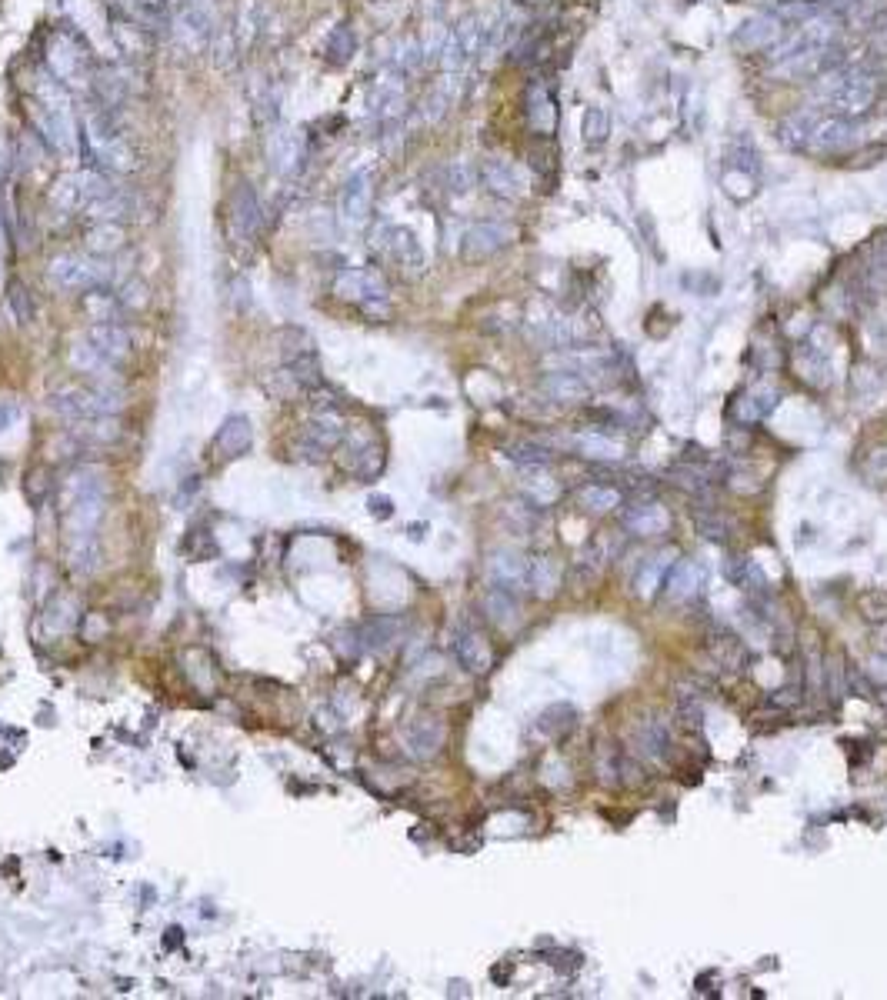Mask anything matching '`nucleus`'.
Listing matches in <instances>:
<instances>
[{"label": "nucleus", "mask_w": 887, "mask_h": 1000, "mask_svg": "<svg viewBox=\"0 0 887 1000\" xmlns=\"http://www.w3.org/2000/svg\"><path fill=\"white\" fill-rule=\"evenodd\" d=\"M84 240H87V250H91L94 257L104 260V257H111V254H117V250L124 247L127 234H124V227L117 224V220H97V224L87 230Z\"/></svg>", "instance_id": "nucleus-27"}, {"label": "nucleus", "mask_w": 887, "mask_h": 1000, "mask_svg": "<svg viewBox=\"0 0 887 1000\" xmlns=\"http://www.w3.org/2000/svg\"><path fill=\"white\" fill-rule=\"evenodd\" d=\"M381 247L401 267H411V270L424 267V247H421V240H417V234L411 227H387L381 234Z\"/></svg>", "instance_id": "nucleus-17"}, {"label": "nucleus", "mask_w": 887, "mask_h": 1000, "mask_svg": "<svg viewBox=\"0 0 887 1000\" xmlns=\"http://www.w3.org/2000/svg\"><path fill=\"white\" fill-rule=\"evenodd\" d=\"M711 650H714V657L721 660V664H727V667H741V664H744V647H741V640L731 637V634L714 637V640H711Z\"/></svg>", "instance_id": "nucleus-47"}, {"label": "nucleus", "mask_w": 887, "mask_h": 1000, "mask_svg": "<svg viewBox=\"0 0 887 1000\" xmlns=\"http://www.w3.org/2000/svg\"><path fill=\"white\" fill-rule=\"evenodd\" d=\"M854 140V120L851 117H824L811 127V137H807L804 150H814V154H834V150H844Z\"/></svg>", "instance_id": "nucleus-14"}, {"label": "nucleus", "mask_w": 887, "mask_h": 1000, "mask_svg": "<svg viewBox=\"0 0 887 1000\" xmlns=\"http://www.w3.org/2000/svg\"><path fill=\"white\" fill-rule=\"evenodd\" d=\"M814 124H817L814 110H797V114L784 117L781 124H777V140H781L784 147L804 150V147H807V137H811V127H814Z\"/></svg>", "instance_id": "nucleus-28"}, {"label": "nucleus", "mask_w": 887, "mask_h": 1000, "mask_svg": "<svg viewBox=\"0 0 887 1000\" xmlns=\"http://www.w3.org/2000/svg\"><path fill=\"white\" fill-rule=\"evenodd\" d=\"M267 157H271V170L281 177H291L304 164V137L297 130H274L267 140Z\"/></svg>", "instance_id": "nucleus-13"}, {"label": "nucleus", "mask_w": 887, "mask_h": 1000, "mask_svg": "<svg viewBox=\"0 0 887 1000\" xmlns=\"http://www.w3.org/2000/svg\"><path fill=\"white\" fill-rule=\"evenodd\" d=\"M784 34H787L784 20L777 17L774 10H764V14L744 20V24L737 27L734 44L741 47V50H747V54H761V50H771Z\"/></svg>", "instance_id": "nucleus-8"}, {"label": "nucleus", "mask_w": 887, "mask_h": 1000, "mask_svg": "<svg viewBox=\"0 0 887 1000\" xmlns=\"http://www.w3.org/2000/svg\"><path fill=\"white\" fill-rule=\"evenodd\" d=\"M487 580H491V587L521 594L527 590V560L517 550H494L487 560Z\"/></svg>", "instance_id": "nucleus-12"}, {"label": "nucleus", "mask_w": 887, "mask_h": 1000, "mask_svg": "<svg viewBox=\"0 0 887 1000\" xmlns=\"http://www.w3.org/2000/svg\"><path fill=\"white\" fill-rule=\"evenodd\" d=\"M864 280H867V287L877 290V294H884V290H887V240L874 247L871 260H867Z\"/></svg>", "instance_id": "nucleus-45"}, {"label": "nucleus", "mask_w": 887, "mask_h": 1000, "mask_svg": "<svg viewBox=\"0 0 887 1000\" xmlns=\"http://www.w3.org/2000/svg\"><path fill=\"white\" fill-rule=\"evenodd\" d=\"M574 447L581 450L584 457H594V460H617L624 454V444L614 437H604L597 430H587V434H577L574 437Z\"/></svg>", "instance_id": "nucleus-33"}, {"label": "nucleus", "mask_w": 887, "mask_h": 1000, "mask_svg": "<svg viewBox=\"0 0 887 1000\" xmlns=\"http://www.w3.org/2000/svg\"><path fill=\"white\" fill-rule=\"evenodd\" d=\"M527 120H531V127H534L537 137H551L554 134L557 107H554V94L544 84H531V87H527Z\"/></svg>", "instance_id": "nucleus-21"}, {"label": "nucleus", "mask_w": 887, "mask_h": 1000, "mask_svg": "<svg viewBox=\"0 0 887 1000\" xmlns=\"http://www.w3.org/2000/svg\"><path fill=\"white\" fill-rule=\"evenodd\" d=\"M251 440H254V430H251V420L247 417H227L224 420V427L217 430V450H221L224 457H237V454H244L247 447H251Z\"/></svg>", "instance_id": "nucleus-26"}, {"label": "nucleus", "mask_w": 887, "mask_h": 1000, "mask_svg": "<svg viewBox=\"0 0 887 1000\" xmlns=\"http://www.w3.org/2000/svg\"><path fill=\"white\" fill-rule=\"evenodd\" d=\"M514 227L497 224V220H481V224L467 227L461 237V257L464 260H487L501 254L504 247H511Z\"/></svg>", "instance_id": "nucleus-5"}, {"label": "nucleus", "mask_w": 887, "mask_h": 1000, "mask_svg": "<svg viewBox=\"0 0 887 1000\" xmlns=\"http://www.w3.org/2000/svg\"><path fill=\"white\" fill-rule=\"evenodd\" d=\"M121 300H117L114 294H107L104 287H97V290H87L84 294V310H87V317L94 320V324H117V317H121Z\"/></svg>", "instance_id": "nucleus-32"}, {"label": "nucleus", "mask_w": 887, "mask_h": 1000, "mask_svg": "<svg viewBox=\"0 0 887 1000\" xmlns=\"http://www.w3.org/2000/svg\"><path fill=\"white\" fill-rule=\"evenodd\" d=\"M261 220H264V210H261V200H257V190L247 184V180H237L234 190H231V230H234V237L251 240L257 230H261Z\"/></svg>", "instance_id": "nucleus-10"}, {"label": "nucleus", "mask_w": 887, "mask_h": 1000, "mask_svg": "<svg viewBox=\"0 0 887 1000\" xmlns=\"http://www.w3.org/2000/svg\"><path fill=\"white\" fill-rule=\"evenodd\" d=\"M281 354H284V364H297V360L317 357L314 337L301 327H287L281 334Z\"/></svg>", "instance_id": "nucleus-35"}, {"label": "nucleus", "mask_w": 887, "mask_h": 1000, "mask_svg": "<svg viewBox=\"0 0 887 1000\" xmlns=\"http://www.w3.org/2000/svg\"><path fill=\"white\" fill-rule=\"evenodd\" d=\"M621 524L631 530V534L637 537H657V534H664L667 527H671V514L661 507V504H647V500H641V504H634V507H627L624 510V517H621Z\"/></svg>", "instance_id": "nucleus-18"}, {"label": "nucleus", "mask_w": 887, "mask_h": 1000, "mask_svg": "<svg viewBox=\"0 0 887 1000\" xmlns=\"http://www.w3.org/2000/svg\"><path fill=\"white\" fill-rule=\"evenodd\" d=\"M444 184L451 194H467V190L477 184V170L467 164V160H454V164L444 170Z\"/></svg>", "instance_id": "nucleus-46"}, {"label": "nucleus", "mask_w": 887, "mask_h": 1000, "mask_svg": "<svg viewBox=\"0 0 887 1000\" xmlns=\"http://www.w3.org/2000/svg\"><path fill=\"white\" fill-rule=\"evenodd\" d=\"M404 740H407V750H411V757L431 760V757L441 754V747H444V724L437 717L424 714V717L411 720V727H407Z\"/></svg>", "instance_id": "nucleus-16"}, {"label": "nucleus", "mask_w": 887, "mask_h": 1000, "mask_svg": "<svg viewBox=\"0 0 887 1000\" xmlns=\"http://www.w3.org/2000/svg\"><path fill=\"white\" fill-rule=\"evenodd\" d=\"M334 294L364 310H381L387 304L384 277L371 267H347L334 277Z\"/></svg>", "instance_id": "nucleus-2"}, {"label": "nucleus", "mask_w": 887, "mask_h": 1000, "mask_svg": "<svg viewBox=\"0 0 887 1000\" xmlns=\"http://www.w3.org/2000/svg\"><path fill=\"white\" fill-rule=\"evenodd\" d=\"M674 710H677V717L684 720L687 727H701V720H704V704H701V694L691 687H677V694H674Z\"/></svg>", "instance_id": "nucleus-41"}, {"label": "nucleus", "mask_w": 887, "mask_h": 1000, "mask_svg": "<svg viewBox=\"0 0 887 1000\" xmlns=\"http://www.w3.org/2000/svg\"><path fill=\"white\" fill-rule=\"evenodd\" d=\"M7 304H11L14 317L21 320V324H31V320L37 317V307H34L31 290H27V287L21 284V280H11V284H7Z\"/></svg>", "instance_id": "nucleus-43"}, {"label": "nucleus", "mask_w": 887, "mask_h": 1000, "mask_svg": "<svg viewBox=\"0 0 887 1000\" xmlns=\"http://www.w3.org/2000/svg\"><path fill=\"white\" fill-rule=\"evenodd\" d=\"M774 404H777V390H771V387H754V390H747L741 400H737L734 414L741 417L744 424H751V420H761V417L771 414Z\"/></svg>", "instance_id": "nucleus-31"}, {"label": "nucleus", "mask_w": 887, "mask_h": 1000, "mask_svg": "<svg viewBox=\"0 0 887 1000\" xmlns=\"http://www.w3.org/2000/svg\"><path fill=\"white\" fill-rule=\"evenodd\" d=\"M451 647H454L457 664H461L467 674H487V670H491V660H494L491 644H487V637L474 624H457Z\"/></svg>", "instance_id": "nucleus-6"}, {"label": "nucleus", "mask_w": 887, "mask_h": 1000, "mask_svg": "<svg viewBox=\"0 0 887 1000\" xmlns=\"http://www.w3.org/2000/svg\"><path fill=\"white\" fill-rule=\"evenodd\" d=\"M101 160H104L107 170H117V174H124V170H134L137 167L134 147L127 144L124 137H114V140H107V144H101Z\"/></svg>", "instance_id": "nucleus-37"}, {"label": "nucleus", "mask_w": 887, "mask_h": 1000, "mask_svg": "<svg viewBox=\"0 0 887 1000\" xmlns=\"http://www.w3.org/2000/svg\"><path fill=\"white\" fill-rule=\"evenodd\" d=\"M574 707H567V704H557V707H547L541 717H537V730H541L544 737H564L567 730L574 727Z\"/></svg>", "instance_id": "nucleus-40"}, {"label": "nucleus", "mask_w": 887, "mask_h": 1000, "mask_svg": "<svg viewBox=\"0 0 887 1000\" xmlns=\"http://www.w3.org/2000/svg\"><path fill=\"white\" fill-rule=\"evenodd\" d=\"M667 570H671V554H661V557H651L644 564V570L637 574V594L647 597V594H654L657 584L667 577Z\"/></svg>", "instance_id": "nucleus-42"}, {"label": "nucleus", "mask_w": 887, "mask_h": 1000, "mask_svg": "<svg viewBox=\"0 0 887 1000\" xmlns=\"http://www.w3.org/2000/svg\"><path fill=\"white\" fill-rule=\"evenodd\" d=\"M344 437V424L337 414H317V420L304 427L301 440H297V454L301 457H324L327 450L341 444Z\"/></svg>", "instance_id": "nucleus-11"}, {"label": "nucleus", "mask_w": 887, "mask_h": 1000, "mask_svg": "<svg viewBox=\"0 0 887 1000\" xmlns=\"http://www.w3.org/2000/svg\"><path fill=\"white\" fill-rule=\"evenodd\" d=\"M507 457H511L517 467H531V470H541L551 464V450L544 444H534V440H514V444L507 447Z\"/></svg>", "instance_id": "nucleus-36"}, {"label": "nucleus", "mask_w": 887, "mask_h": 1000, "mask_svg": "<svg viewBox=\"0 0 887 1000\" xmlns=\"http://www.w3.org/2000/svg\"><path fill=\"white\" fill-rule=\"evenodd\" d=\"M104 560L101 537H67V564L77 577H91L97 574Z\"/></svg>", "instance_id": "nucleus-23"}, {"label": "nucleus", "mask_w": 887, "mask_h": 1000, "mask_svg": "<svg viewBox=\"0 0 887 1000\" xmlns=\"http://www.w3.org/2000/svg\"><path fill=\"white\" fill-rule=\"evenodd\" d=\"M484 610H487V617H491L501 630H511V627L521 624V600H517V594H511V590L487 587Z\"/></svg>", "instance_id": "nucleus-24"}, {"label": "nucleus", "mask_w": 887, "mask_h": 1000, "mask_svg": "<svg viewBox=\"0 0 887 1000\" xmlns=\"http://www.w3.org/2000/svg\"><path fill=\"white\" fill-rule=\"evenodd\" d=\"M541 390L557 404H577L591 394V380L574 374V370H551L544 380H541Z\"/></svg>", "instance_id": "nucleus-20"}, {"label": "nucleus", "mask_w": 887, "mask_h": 1000, "mask_svg": "<svg viewBox=\"0 0 887 1000\" xmlns=\"http://www.w3.org/2000/svg\"><path fill=\"white\" fill-rule=\"evenodd\" d=\"M87 340H91L97 354L107 357L111 364H117V360H124L127 354H131V334H127L121 324H94Z\"/></svg>", "instance_id": "nucleus-22"}, {"label": "nucleus", "mask_w": 887, "mask_h": 1000, "mask_svg": "<svg viewBox=\"0 0 887 1000\" xmlns=\"http://www.w3.org/2000/svg\"><path fill=\"white\" fill-rule=\"evenodd\" d=\"M581 134H584V144L587 147H601L607 134H611V117H607L604 107H587L584 110V120H581Z\"/></svg>", "instance_id": "nucleus-38"}, {"label": "nucleus", "mask_w": 887, "mask_h": 1000, "mask_svg": "<svg viewBox=\"0 0 887 1000\" xmlns=\"http://www.w3.org/2000/svg\"><path fill=\"white\" fill-rule=\"evenodd\" d=\"M171 34L181 40V47L187 50H204L214 40V20L207 14V4H197V0H181V7L171 14Z\"/></svg>", "instance_id": "nucleus-4"}, {"label": "nucleus", "mask_w": 887, "mask_h": 1000, "mask_svg": "<svg viewBox=\"0 0 887 1000\" xmlns=\"http://www.w3.org/2000/svg\"><path fill=\"white\" fill-rule=\"evenodd\" d=\"M577 504H581L587 514H611L614 507H621V490L607 487V484H591L581 490Z\"/></svg>", "instance_id": "nucleus-34"}, {"label": "nucleus", "mask_w": 887, "mask_h": 1000, "mask_svg": "<svg viewBox=\"0 0 887 1000\" xmlns=\"http://www.w3.org/2000/svg\"><path fill=\"white\" fill-rule=\"evenodd\" d=\"M671 477H674V484L681 490H687L691 497L711 494V480H707V474H701V467H674Z\"/></svg>", "instance_id": "nucleus-44"}, {"label": "nucleus", "mask_w": 887, "mask_h": 1000, "mask_svg": "<svg viewBox=\"0 0 887 1000\" xmlns=\"http://www.w3.org/2000/svg\"><path fill=\"white\" fill-rule=\"evenodd\" d=\"M397 634H401V620H394V617H374L371 624L364 627V647L384 650V647L394 644Z\"/></svg>", "instance_id": "nucleus-39"}, {"label": "nucleus", "mask_w": 887, "mask_h": 1000, "mask_svg": "<svg viewBox=\"0 0 887 1000\" xmlns=\"http://www.w3.org/2000/svg\"><path fill=\"white\" fill-rule=\"evenodd\" d=\"M664 587H667V597L684 604V600H694L701 594L704 587V567L697 560H681V564H671L664 577Z\"/></svg>", "instance_id": "nucleus-19"}, {"label": "nucleus", "mask_w": 887, "mask_h": 1000, "mask_svg": "<svg viewBox=\"0 0 887 1000\" xmlns=\"http://www.w3.org/2000/svg\"><path fill=\"white\" fill-rule=\"evenodd\" d=\"M371 200H374V177L371 170H354L351 177L344 180L341 200H337V210H341L344 224H364L371 217Z\"/></svg>", "instance_id": "nucleus-7"}, {"label": "nucleus", "mask_w": 887, "mask_h": 1000, "mask_svg": "<svg viewBox=\"0 0 887 1000\" xmlns=\"http://www.w3.org/2000/svg\"><path fill=\"white\" fill-rule=\"evenodd\" d=\"M367 507H371L377 517H391V500L387 497H371L367 500Z\"/></svg>", "instance_id": "nucleus-49"}, {"label": "nucleus", "mask_w": 887, "mask_h": 1000, "mask_svg": "<svg viewBox=\"0 0 887 1000\" xmlns=\"http://www.w3.org/2000/svg\"><path fill=\"white\" fill-rule=\"evenodd\" d=\"M477 177H481V184L491 190L494 197H504V200L524 197V190H527L524 170L514 167L511 160H504V157H487L484 164L477 167Z\"/></svg>", "instance_id": "nucleus-9"}, {"label": "nucleus", "mask_w": 887, "mask_h": 1000, "mask_svg": "<svg viewBox=\"0 0 887 1000\" xmlns=\"http://www.w3.org/2000/svg\"><path fill=\"white\" fill-rule=\"evenodd\" d=\"M354 50H357V37H354L351 24H337L324 40V60L331 67H344L347 60L354 57Z\"/></svg>", "instance_id": "nucleus-29"}, {"label": "nucleus", "mask_w": 887, "mask_h": 1000, "mask_svg": "<svg viewBox=\"0 0 887 1000\" xmlns=\"http://www.w3.org/2000/svg\"><path fill=\"white\" fill-rule=\"evenodd\" d=\"M634 750L651 764H664L671 757V730H667L664 720L644 717L641 724L634 727Z\"/></svg>", "instance_id": "nucleus-15"}, {"label": "nucleus", "mask_w": 887, "mask_h": 1000, "mask_svg": "<svg viewBox=\"0 0 887 1000\" xmlns=\"http://www.w3.org/2000/svg\"><path fill=\"white\" fill-rule=\"evenodd\" d=\"M114 37H117V44H121V50L127 57H147V50L154 47V34H147L137 20H117Z\"/></svg>", "instance_id": "nucleus-30"}, {"label": "nucleus", "mask_w": 887, "mask_h": 1000, "mask_svg": "<svg viewBox=\"0 0 887 1000\" xmlns=\"http://www.w3.org/2000/svg\"><path fill=\"white\" fill-rule=\"evenodd\" d=\"M47 277L54 280L61 290H71V294H87V290H97L107 284V267L104 260H87L77 254H61L51 260V270Z\"/></svg>", "instance_id": "nucleus-3"}, {"label": "nucleus", "mask_w": 887, "mask_h": 1000, "mask_svg": "<svg viewBox=\"0 0 887 1000\" xmlns=\"http://www.w3.org/2000/svg\"><path fill=\"white\" fill-rule=\"evenodd\" d=\"M727 517L724 514H717L714 507H704V510H697V530H701L704 537H711V540H721L727 537Z\"/></svg>", "instance_id": "nucleus-48"}, {"label": "nucleus", "mask_w": 887, "mask_h": 1000, "mask_svg": "<svg viewBox=\"0 0 887 1000\" xmlns=\"http://www.w3.org/2000/svg\"><path fill=\"white\" fill-rule=\"evenodd\" d=\"M561 577H564V570L554 557L527 560V587H531L537 597H554L557 587H561Z\"/></svg>", "instance_id": "nucleus-25"}, {"label": "nucleus", "mask_w": 887, "mask_h": 1000, "mask_svg": "<svg viewBox=\"0 0 887 1000\" xmlns=\"http://www.w3.org/2000/svg\"><path fill=\"white\" fill-rule=\"evenodd\" d=\"M47 407L71 424H84V420L117 417L124 410V397L121 387H61L47 397Z\"/></svg>", "instance_id": "nucleus-1"}]
</instances>
